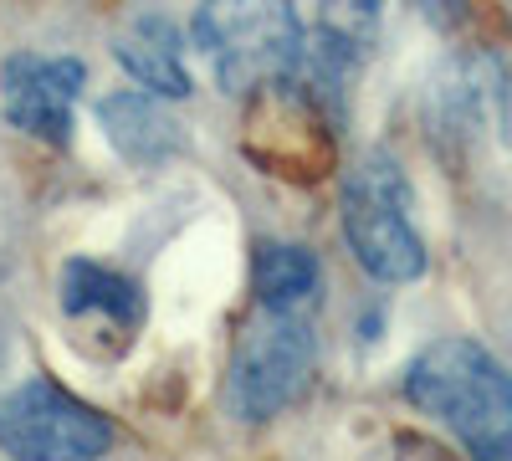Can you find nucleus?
I'll use <instances>...</instances> for the list:
<instances>
[{
  "label": "nucleus",
  "mask_w": 512,
  "mask_h": 461,
  "mask_svg": "<svg viewBox=\"0 0 512 461\" xmlns=\"http://www.w3.org/2000/svg\"><path fill=\"white\" fill-rule=\"evenodd\" d=\"M62 313L67 318H82V323H108L118 333H134L139 318H144V298H139V282L123 277L103 262H88L77 257L62 267Z\"/></svg>",
  "instance_id": "1a4fd4ad"
},
{
  "label": "nucleus",
  "mask_w": 512,
  "mask_h": 461,
  "mask_svg": "<svg viewBox=\"0 0 512 461\" xmlns=\"http://www.w3.org/2000/svg\"><path fill=\"white\" fill-rule=\"evenodd\" d=\"M344 241L354 262L379 282H415L425 272V241L410 216V180L390 154H364L344 175Z\"/></svg>",
  "instance_id": "7ed1b4c3"
},
{
  "label": "nucleus",
  "mask_w": 512,
  "mask_h": 461,
  "mask_svg": "<svg viewBox=\"0 0 512 461\" xmlns=\"http://www.w3.org/2000/svg\"><path fill=\"white\" fill-rule=\"evenodd\" d=\"M379 26H384V0H323V11H318V31L344 41L359 57L374 52Z\"/></svg>",
  "instance_id": "9b49d317"
},
{
  "label": "nucleus",
  "mask_w": 512,
  "mask_h": 461,
  "mask_svg": "<svg viewBox=\"0 0 512 461\" xmlns=\"http://www.w3.org/2000/svg\"><path fill=\"white\" fill-rule=\"evenodd\" d=\"M113 57L118 67L139 82L144 93L159 98H190V67H185V47H180V31L169 16L159 11H139L113 41Z\"/></svg>",
  "instance_id": "6e6552de"
},
{
  "label": "nucleus",
  "mask_w": 512,
  "mask_h": 461,
  "mask_svg": "<svg viewBox=\"0 0 512 461\" xmlns=\"http://www.w3.org/2000/svg\"><path fill=\"white\" fill-rule=\"evenodd\" d=\"M415 6H420L425 21L441 26V31H456L466 21V0H415Z\"/></svg>",
  "instance_id": "ddd939ff"
},
{
  "label": "nucleus",
  "mask_w": 512,
  "mask_h": 461,
  "mask_svg": "<svg viewBox=\"0 0 512 461\" xmlns=\"http://www.w3.org/2000/svg\"><path fill=\"white\" fill-rule=\"evenodd\" d=\"M323 287V267L308 246L262 241L251 251V292L267 313H308Z\"/></svg>",
  "instance_id": "9d476101"
},
{
  "label": "nucleus",
  "mask_w": 512,
  "mask_h": 461,
  "mask_svg": "<svg viewBox=\"0 0 512 461\" xmlns=\"http://www.w3.org/2000/svg\"><path fill=\"white\" fill-rule=\"evenodd\" d=\"M164 103L169 98L144 93V88H123V93L103 98L98 103V123H103L108 144L123 159H134V164H164V159L185 154V123Z\"/></svg>",
  "instance_id": "0eeeda50"
},
{
  "label": "nucleus",
  "mask_w": 512,
  "mask_h": 461,
  "mask_svg": "<svg viewBox=\"0 0 512 461\" xmlns=\"http://www.w3.org/2000/svg\"><path fill=\"white\" fill-rule=\"evenodd\" d=\"M487 72H492V108H497V129H502V144L512 149V47L507 52H497L492 62H487Z\"/></svg>",
  "instance_id": "f8f14e48"
},
{
  "label": "nucleus",
  "mask_w": 512,
  "mask_h": 461,
  "mask_svg": "<svg viewBox=\"0 0 512 461\" xmlns=\"http://www.w3.org/2000/svg\"><path fill=\"white\" fill-rule=\"evenodd\" d=\"M113 446V426L57 380H26L0 400V451L21 461H88Z\"/></svg>",
  "instance_id": "39448f33"
},
{
  "label": "nucleus",
  "mask_w": 512,
  "mask_h": 461,
  "mask_svg": "<svg viewBox=\"0 0 512 461\" xmlns=\"http://www.w3.org/2000/svg\"><path fill=\"white\" fill-rule=\"evenodd\" d=\"M318 344L303 313H256L231 354V380L226 400L236 421H272L297 395H303L313 374Z\"/></svg>",
  "instance_id": "20e7f679"
},
{
  "label": "nucleus",
  "mask_w": 512,
  "mask_h": 461,
  "mask_svg": "<svg viewBox=\"0 0 512 461\" xmlns=\"http://www.w3.org/2000/svg\"><path fill=\"white\" fill-rule=\"evenodd\" d=\"M190 36L231 98L277 88L303 52V21L292 0H200Z\"/></svg>",
  "instance_id": "f03ea898"
},
{
  "label": "nucleus",
  "mask_w": 512,
  "mask_h": 461,
  "mask_svg": "<svg viewBox=\"0 0 512 461\" xmlns=\"http://www.w3.org/2000/svg\"><path fill=\"white\" fill-rule=\"evenodd\" d=\"M82 82H88V67L77 57L16 52L0 67V108H6V118L21 134H31L41 144H67L72 123H77Z\"/></svg>",
  "instance_id": "423d86ee"
},
{
  "label": "nucleus",
  "mask_w": 512,
  "mask_h": 461,
  "mask_svg": "<svg viewBox=\"0 0 512 461\" xmlns=\"http://www.w3.org/2000/svg\"><path fill=\"white\" fill-rule=\"evenodd\" d=\"M405 400L472 456L512 461V374L472 339H436L405 369Z\"/></svg>",
  "instance_id": "f257e3e1"
}]
</instances>
